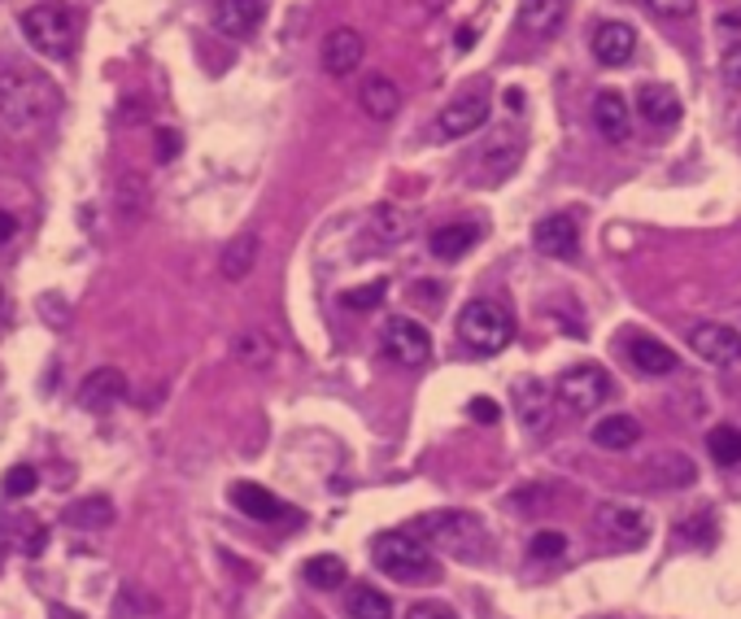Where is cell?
<instances>
[{"label": "cell", "instance_id": "obj_1", "mask_svg": "<svg viewBox=\"0 0 741 619\" xmlns=\"http://www.w3.org/2000/svg\"><path fill=\"white\" fill-rule=\"evenodd\" d=\"M62 110V92L32 66H0V127L10 136H36Z\"/></svg>", "mask_w": 741, "mask_h": 619}, {"label": "cell", "instance_id": "obj_2", "mask_svg": "<svg viewBox=\"0 0 741 619\" xmlns=\"http://www.w3.org/2000/svg\"><path fill=\"white\" fill-rule=\"evenodd\" d=\"M370 558H376V567L398 584H437L441 580L437 554L415 532H380L370 541Z\"/></svg>", "mask_w": 741, "mask_h": 619}, {"label": "cell", "instance_id": "obj_3", "mask_svg": "<svg viewBox=\"0 0 741 619\" xmlns=\"http://www.w3.org/2000/svg\"><path fill=\"white\" fill-rule=\"evenodd\" d=\"M515 341V319L511 310L493 296H472L463 310H459V345L472 350L476 358H489V354H502L506 345Z\"/></svg>", "mask_w": 741, "mask_h": 619}, {"label": "cell", "instance_id": "obj_4", "mask_svg": "<svg viewBox=\"0 0 741 619\" xmlns=\"http://www.w3.org/2000/svg\"><path fill=\"white\" fill-rule=\"evenodd\" d=\"M415 536H424L428 545H437L445 554H459V558H480L489 545V536L472 510H428L424 519H415Z\"/></svg>", "mask_w": 741, "mask_h": 619}, {"label": "cell", "instance_id": "obj_5", "mask_svg": "<svg viewBox=\"0 0 741 619\" xmlns=\"http://www.w3.org/2000/svg\"><path fill=\"white\" fill-rule=\"evenodd\" d=\"M23 36L40 58H71L79 40V23L66 5H32L23 14Z\"/></svg>", "mask_w": 741, "mask_h": 619}, {"label": "cell", "instance_id": "obj_6", "mask_svg": "<svg viewBox=\"0 0 741 619\" xmlns=\"http://www.w3.org/2000/svg\"><path fill=\"white\" fill-rule=\"evenodd\" d=\"M611 393H615L611 371L598 367V363H576V367H567L558 376V402L567 410H576V415H593L598 406L611 402Z\"/></svg>", "mask_w": 741, "mask_h": 619}, {"label": "cell", "instance_id": "obj_7", "mask_svg": "<svg viewBox=\"0 0 741 619\" xmlns=\"http://www.w3.org/2000/svg\"><path fill=\"white\" fill-rule=\"evenodd\" d=\"M380 345L398 367H424L432 358V337L415 319H389L380 332Z\"/></svg>", "mask_w": 741, "mask_h": 619}, {"label": "cell", "instance_id": "obj_8", "mask_svg": "<svg viewBox=\"0 0 741 619\" xmlns=\"http://www.w3.org/2000/svg\"><path fill=\"white\" fill-rule=\"evenodd\" d=\"M598 528L619 545V549H641L650 541V515L632 502H602L598 506Z\"/></svg>", "mask_w": 741, "mask_h": 619}, {"label": "cell", "instance_id": "obj_9", "mask_svg": "<svg viewBox=\"0 0 741 619\" xmlns=\"http://www.w3.org/2000/svg\"><path fill=\"white\" fill-rule=\"evenodd\" d=\"M689 350L706 367H737L741 363V332L728 324H702L689 332Z\"/></svg>", "mask_w": 741, "mask_h": 619}, {"label": "cell", "instance_id": "obj_10", "mask_svg": "<svg viewBox=\"0 0 741 619\" xmlns=\"http://www.w3.org/2000/svg\"><path fill=\"white\" fill-rule=\"evenodd\" d=\"M362 58H366V45H362V36H357L353 27L327 31V40H323V49H318V62H323V71H327L331 79H349V75L362 66Z\"/></svg>", "mask_w": 741, "mask_h": 619}, {"label": "cell", "instance_id": "obj_11", "mask_svg": "<svg viewBox=\"0 0 741 619\" xmlns=\"http://www.w3.org/2000/svg\"><path fill=\"white\" fill-rule=\"evenodd\" d=\"M532 244L545 253V257H558V262H572L580 253V223L576 214H550L532 227Z\"/></svg>", "mask_w": 741, "mask_h": 619}, {"label": "cell", "instance_id": "obj_12", "mask_svg": "<svg viewBox=\"0 0 741 619\" xmlns=\"http://www.w3.org/2000/svg\"><path fill=\"white\" fill-rule=\"evenodd\" d=\"M266 18L262 0H214V31L227 40H249Z\"/></svg>", "mask_w": 741, "mask_h": 619}, {"label": "cell", "instance_id": "obj_13", "mask_svg": "<svg viewBox=\"0 0 741 619\" xmlns=\"http://www.w3.org/2000/svg\"><path fill=\"white\" fill-rule=\"evenodd\" d=\"M624 358L641 371V376H671L676 367H680V358L671 354V345H663L658 337H650V332H628L624 337Z\"/></svg>", "mask_w": 741, "mask_h": 619}, {"label": "cell", "instance_id": "obj_14", "mask_svg": "<svg viewBox=\"0 0 741 619\" xmlns=\"http://www.w3.org/2000/svg\"><path fill=\"white\" fill-rule=\"evenodd\" d=\"M593 127H598V136H602L606 144H624V140H628V131H632V110H628L624 92L606 88V92L593 97Z\"/></svg>", "mask_w": 741, "mask_h": 619}, {"label": "cell", "instance_id": "obj_15", "mask_svg": "<svg viewBox=\"0 0 741 619\" xmlns=\"http://www.w3.org/2000/svg\"><path fill=\"white\" fill-rule=\"evenodd\" d=\"M231 506L240 510V515H249V519H262V523H275V519H297V510L292 506H284L271 489H262V484H249V480H240V484H231Z\"/></svg>", "mask_w": 741, "mask_h": 619}, {"label": "cell", "instance_id": "obj_16", "mask_svg": "<svg viewBox=\"0 0 741 619\" xmlns=\"http://www.w3.org/2000/svg\"><path fill=\"white\" fill-rule=\"evenodd\" d=\"M632 53H637V31L628 23L611 18V23L593 27V58L602 66H624V62H632Z\"/></svg>", "mask_w": 741, "mask_h": 619}, {"label": "cell", "instance_id": "obj_17", "mask_svg": "<svg viewBox=\"0 0 741 619\" xmlns=\"http://www.w3.org/2000/svg\"><path fill=\"white\" fill-rule=\"evenodd\" d=\"M127 397V376L118 367H97L92 376H84L79 384V406L84 410H110Z\"/></svg>", "mask_w": 741, "mask_h": 619}, {"label": "cell", "instance_id": "obj_18", "mask_svg": "<svg viewBox=\"0 0 741 619\" xmlns=\"http://www.w3.org/2000/svg\"><path fill=\"white\" fill-rule=\"evenodd\" d=\"M572 0H519V31L528 40H550L567 23Z\"/></svg>", "mask_w": 741, "mask_h": 619}, {"label": "cell", "instance_id": "obj_19", "mask_svg": "<svg viewBox=\"0 0 741 619\" xmlns=\"http://www.w3.org/2000/svg\"><path fill=\"white\" fill-rule=\"evenodd\" d=\"M357 105L366 110V118L389 123V118L402 110V88H398L389 75H366V79L357 84Z\"/></svg>", "mask_w": 741, "mask_h": 619}, {"label": "cell", "instance_id": "obj_20", "mask_svg": "<svg viewBox=\"0 0 741 619\" xmlns=\"http://www.w3.org/2000/svg\"><path fill=\"white\" fill-rule=\"evenodd\" d=\"M637 114L650 127H676L680 123V97L667 84H641L637 88Z\"/></svg>", "mask_w": 741, "mask_h": 619}, {"label": "cell", "instance_id": "obj_21", "mask_svg": "<svg viewBox=\"0 0 741 619\" xmlns=\"http://www.w3.org/2000/svg\"><path fill=\"white\" fill-rule=\"evenodd\" d=\"M489 123V101L485 97H463V101H450L441 110V136L450 140H463L472 131H480Z\"/></svg>", "mask_w": 741, "mask_h": 619}, {"label": "cell", "instance_id": "obj_22", "mask_svg": "<svg viewBox=\"0 0 741 619\" xmlns=\"http://www.w3.org/2000/svg\"><path fill=\"white\" fill-rule=\"evenodd\" d=\"M476 240H480V223H441L432 236H428V249H432V257H441V262H459L463 253H472L476 249Z\"/></svg>", "mask_w": 741, "mask_h": 619}, {"label": "cell", "instance_id": "obj_23", "mask_svg": "<svg viewBox=\"0 0 741 619\" xmlns=\"http://www.w3.org/2000/svg\"><path fill=\"white\" fill-rule=\"evenodd\" d=\"M511 402H515V415H519L524 428L545 432V424H550V393H545L541 380H519L511 389Z\"/></svg>", "mask_w": 741, "mask_h": 619}, {"label": "cell", "instance_id": "obj_24", "mask_svg": "<svg viewBox=\"0 0 741 619\" xmlns=\"http://www.w3.org/2000/svg\"><path fill=\"white\" fill-rule=\"evenodd\" d=\"M519 157H524L519 136H498V144H489L480 153V184H502L519 166Z\"/></svg>", "mask_w": 741, "mask_h": 619}, {"label": "cell", "instance_id": "obj_25", "mask_svg": "<svg viewBox=\"0 0 741 619\" xmlns=\"http://www.w3.org/2000/svg\"><path fill=\"white\" fill-rule=\"evenodd\" d=\"M258 249H262L258 231H240L236 240H227V249H223V257H218V270H223V279H231V283L249 279V270L258 266Z\"/></svg>", "mask_w": 741, "mask_h": 619}, {"label": "cell", "instance_id": "obj_26", "mask_svg": "<svg viewBox=\"0 0 741 619\" xmlns=\"http://www.w3.org/2000/svg\"><path fill=\"white\" fill-rule=\"evenodd\" d=\"M231 354H236V363H240V367H249V371H266V367L275 363V341H271L262 328H249V332H240V337L231 341Z\"/></svg>", "mask_w": 741, "mask_h": 619}, {"label": "cell", "instance_id": "obj_27", "mask_svg": "<svg viewBox=\"0 0 741 619\" xmlns=\"http://www.w3.org/2000/svg\"><path fill=\"white\" fill-rule=\"evenodd\" d=\"M637 437H641V424L632 415H606L593 424V445L602 450H632Z\"/></svg>", "mask_w": 741, "mask_h": 619}, {"label": "cell", "instance_id": "obj_28", "mask_svg": "<svg viewBox=\"0 0 741 619\" xmlns=\"http://www.w3.org/2000/svg\"><path fill=\"white\" fill-rule=\"evenodd\" d=\"M66 528H79V532H97V528H110L114 523V506L110 497H84V502H71L66 515H62Z\"/></svg>", "mask_w": 741, "mask_h": 619}, {"label": "cell", "instance_id": "obj_29", "mask_svg": "<svg viewBox=\"0 0 741 619\" xmlns=\"http://www.w3.org/2000/svg\"><path fill=\"white\" fill-rule=\"evenodd\" d=\"M406 236H411V218L398 205H380L370 214V240L376 244H402Z\"/></svg>", "mask_w": 741, "mask_h": 619}, {"label": "cell", "instance_id": "obj_30", "mask_svg": "<svg viewBox=\"0 0 741 619\" xmlns=\"http://www.w3.org/2000/svg\"><path fill=\"white\" fill-rule=\"evenodd\" d=\"M650 480L667 484V489L693 484V458H685V454H654L650 458Z\"/></svg>", "mask_w": 741, "mask_h": 619}, {"label": "cell", "instance_id": "obj_31", "mask_svg": "<svg viewBox=\"0 0 741 619\" xmlns=\"http://www.w3.org/2000/svg\"><path fill=\"white\" fill-rule=\"evenodd\" d=\"M349 615L353 619H393V602L376 584H353L349 593Z\"/></svg>", "mask_w": 741, "mask_h": 619}, {"label": "cell", "instance_id": "obj_32", "mask_svg": "<svg viewBox=\"0 0 741 619\" xmlns=\"http://www.w3.org/2000/svg\"><path fill=\"white\" fill-rule=\"evenodd\" d=\"M706 454H711V463H719V467H737V463H741V428H732V424L711 428V432H706Z\"/></svg>", "mask_w": 741, "mask_h": 619}, {"label": "cell", "instance_id": "obj_33", "mask_svg": "<svg viewBox=\"0 0 741 619\" xmlns=\"http://www.w3.org/2000/svg\"><path fill=\"white\" fill-rule=\"evenodd\" d=\"M349 580V567L336 558V554H314L310 563H305V584H314V589H340Z\"/></svg>", "mask_w": 741, "mask_h": 619}, {"label": "cell", "instance_id": "obj_34", "mask_svg": "<svg viewBox=\"0 0 741 619\" xmlns=\"http://www.w3.org/2000/svg\"><path fill=\"white\" fill-rule=\"evenodd\" d=\"M114 201H118V214L123 218H140L145 214V184H140V175H127L118 188H114Z\"/></svg>", "mask_w": 741, "mask_h": 619}, {"label": "cell", "instance_id": "obj_35", "mask_svg": "<svg viewBox=\"0 0 741 619\" xmlns=\"http://www.w3.org/2000/svg\"><path fill=\"white\" fill-rule=\"evenodd\" d=\"M36 484H40V471L32 463H18V467L5 471V480H0V493H5V497H27V493H36Z\"/></svg>", "mask_w": 741, "mask_h": 619}, {"label": "cell", "instance_id": "obj_36", "mask_svg": "<svg viewBox=\"0 0 741 619\" xmlns=\"http://www.w3.org/2000/svg\"><path fill=\"white\" fill-rule=\"evenodd\" d=\"M385 292H389V283L376 279V283H362V288L340 292V305H344V310H376V305L385 301Z\"/></svg>", "mask_w": 741, "mask_h": 619}, {"label": "cell", "instance_id": "obj_37", "mask_svg": "<svg viewBox=\"0 0 741 619\" xmlns=\"http://www.w3.org/2000/svg\"><path fill=\"white\" fill-rule=\"evenodd\" d=\"M528 554H532V558H541V563H550V558H563V554H567V536L545 528V532H537V536L528 541Z\"/></svg>", "mask_w": 741, "mask_h": 619}, {"label": "cell", "instance_id": "obj_38", "mask_svg": "<svg viewBox=\"0 0 741 619\" xmlns=\"http://www.w3.org/2000/svg\"><path fill=\"white\" fill-rule=\"evenodd\" d=\"M719 71H724V84L728 88H741V40H728V49L719 58Z\"/></svg>", "mask_w": 741, "mask_h": 619}, {"label": "cell", "instance_id": "obj_39", "mask_svg": "<svg viewBox=\"0 0 741 619\" xmlns=\"http://www.w3.org/2000/svg\"><path fill=\"white\" fill-rule=\"evenodd\" d=\"M467 415H472L476 424H489V428H493V424L502 419V406H498L493 397H472V406H467Z\"/></svg>", "mask_w": 741, "mask_h": 619}, {"label": "cell", "instance_id": "obj_40", "mask_svg": "<svg viewBox=\"0 0 741 619\" xmlns=\"http://www.w3.org/2000/svg\"><path fill=\"white\" fill-rule=\"evenodd\" d=\"M645 5H650L654 14H663V18H689L698 0H645Z\"/></svg>", "mask_w": 741, "mask_h": 619}, {"label": "cell", "instance_id": "obj_41", "mask_svg": "<svg viewBox=\"0 0 741 619\" xmlns=\"http://www.w3.org/2000/svg\"><path fill=\"white\" fill-rule=\"evenodd\" d=\"M179 144H184L179 131L162 127V131H158V162H175V157H179Z\"/></svg>", "mask_w": 741, "mask_h": 619}, {"label": "cell", "instance_id": "obj_42", "mask_svg": "<svg viewBox=\"0 0 741 619\" xmlns=\"http://www.w3.org/2000/svg\"><path fill=\"white\" fill-rule=\"evenodd\" d=\"M406 619H459V615L450 606H441V602H419V606H411Z\"/></svg>", "mask_w": 741, "mask_h": 619}, {"label": "cell", "instance_id": "obj_43", "mask_svg": "<svg viewBox=\"0 0 741 619\" xmlns=\"http://www.w3.org/2000/svg\"><path fill=\"white\" fill-rule=\"evenodd\" d=\"M14 231H18V218H14L10 210H0V244H10V240H14Z\"/></svg>", "mask_w": 741, "mask_h": 619}, {"label": "cell", "instance_id": "obj_44", "mask_svg": "<svg viewBox=\"0 0 741 619\" xmlns=\"http://www.w3.org/2000/svg\"><path fill=\"white\" fill-rule=\"evenodd\" d=\"M506 105H511V114H519L524 110V92L519 88H506Z\"/></svg>", "mask_w": 741, "mask_h": 619}, {"label": "cell", "instance_id": "obj_45", "mask_svg": "<svg viewBox=\"0 0 741 619\" xmlns=\"http://www.w3.org/2000/svg\"><path fill=\"white\" fill-rule=\"evenodd\" d=\"M719 31H741V14H719Z\"/></svg>", "mask_w": 741, "mask_h": 619}, {"label": "cell", "instance_id": "obj_46", "mask_svg": "<svg viewBox=\"0 0 741 619\" xmlns=\"http://www.w3.org/2000/svg\"><path fill=\"white\" fill-rule=\"evenodd\" d=\"M472 45H476V31H472V27H467V31H463V36H459V53H467V49H472Z\"/></svg>", "mask_w": 741, "mask_h": 619}, {"label": "cell", "instance_id": "obj_47", "mask_svg": "<svg viewBox=\"0 0 741 619\" xmlns=\"http://www.w3.org/2000/svg\"><path fill=\"white\" fill-rule=\"evenodd\" d=\"M53 619H79V615H71V610H53Z\"/></svg>", "mask_w": 741, "mask_h": 619}, {"label": "cell", "instance_id": "obj_48", "mask_svg": "<svg viewBox=\"0 0 741 619\" xmlns=\"http://www.w3.org/2000/svg\"><path fill=\"white\" fill-rule=\"evenodd\" d=\"M0 305H5V292H0Z\"/></svg>", "mask_w": 741, "mask_h": 619}]
</instances>
